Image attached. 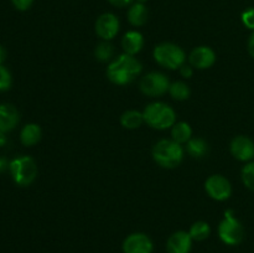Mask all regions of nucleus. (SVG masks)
Instances as JSON below:
<instances>
[{
	"label": "nucleus",
	"mask_w": 254,
	"mask_h": 253,
	"mask_svg": "<svg viewBox=\"0 0 254 253\" xmlns=\"http://www.w3.org/2000/svg\"><path fill=\"white\" fill-rule=\"evenodd\" d=\"M242 22L245 24L246 27L254 30V7H250V9L243 11Z\"/></svg>",
	"instance_id": "a878e982"
},
{
	"label": "nucleus",
	"mask_w": 254,
	"mask_h": 253,
	"mask_svg": "<svg viewBox=\"0 0 254 253\" xmlns=\"http://www.w3.org/2000/svg\"><path fill=\"white\" fill-rule=\"evenodd\" d=\"M143 123H145L143 112L135 111V109L124 112L121 117V124L126 129H138Z\"/></svg>",
	"instance_id": "6ab92c4d"
},
{
	"label": "nucleus",
	"mask_w": 254,
	"mask_h": 253,
	"mask_svg": "<svg viewBox=\"0 0 254 253\" xmlns=\"http://www.w3.org/2000/svg\"><path fill=\"white\" fill-rule=\"evenodd\" d=\"M189 233H190L192 240L205 241L206 238L210 236L211 227L207 222H205V221H197V222H195L191 226Z\"/></svg>",
	"instance_id": "412c9836"
},
{
	"label": "nucleus",
	"mask_w": 254,
	"mask_h": 253,
	"mask_svg": "<svg viewBox=\"0 0 254 253\" xmlns=\"http://www.w3.org/2000/svg\"><path fill=\"white\" fill-rule=\"evenodd\" d=\"M154 60L168 69H178L185 64L186 55L180 46L171 42H163L154 49Z\"/></svg>",
	"instance_id": "20e7f679"
},
{
	"label": "nucleus",
	"mask_w": 254,
	"mask_h": 253,
	"mask_svg": "<svg viewBox=\"0 0 254 253\" xmlns=\"http://www.w3.org/2000/svg\"><path fill=\"white\" fill-rule=\"evenodd\" d=\"M144 122L149 126L164 130L176 123V113L169 104L164 102H154L148 104L143 112Z\"/></svg>",
	"instance_id": "7ed1b4c3"
},
{
	"label": "nucleus",
	"mask_w": 254,
	"mask_h": 253,
	"mask_svg": "<svg viewBox=\"0 0 254 253\" xmlns=\"http://www.w3.org/2000/svg\"><path fill=\"white\" fill-rule=\"evenodd\" d=\"M242 180L243 184L247 186L250 190L254 191V161L248 163L242 169Z\"/></svg>",
	"instance_id": "b1692460"
},
{
	"label": "nucleus",
	"mask_w": 254,
	"mask_h": 253,
	"mask_svg": "<svg viewBox=\"0 0 254 253\" xmlns=\"http://www.w3.org/2000/svg\"><path fill=\"white\" fill-rule=\"evenodd\" d=\"M9 164L7 163V160L5 158H2V156H0V173H2V171L6 170L7 168H9Z\"/></svg>",
	"instance_id": "7c9ffc66"
},
{
	"label": "nucleus",
	"mask_w": 254,
	"mask_h": 253,
	"mask_svg": "<svg viewBox=\"0 0 254 253\" xmlns=\"http://www.w3.org/2000/svg\"><path fill=\"white\" fill-rule=\"evenodd\" d=\"M192 247V238L185 231H178L169 237L166 243L168 253H189Z\"/></svg>",
	"instance_id": "ddd939ff"
},
{
	"label": "nucleus",
	"mask_w": 254,
	"mask_h": 253,
	"mask_svg": "<svg viewBox=\"0 0 254 253\" xmlns=\"http://www.w3.org/2000/svg\"><path fill=\"white\" fill-rule=\"evenodd\" d=\"M169 93L176 101H186L190 97V88H189V86L186 83L178 81L170 84Z\"/></svg>",
	"instance_id": "4be33fe9"
},
{
	"label": "nucleus",
	"mask_w": 254,
	"mask_h": 253,
	"mask_svg": "<svg viewBox=\"0 0 254 253\" xmlns=\"http://www.w3.org/2000/svg\"><path fill=\"white\" fill-rule=\"evenodd\" d=\"M171 136H173V140H175L179 144L188 143L192 136V129H191L190 124L186 123V122H178L173 126Z\"/></svg>",
	"instance_id": "a211bd4d"
},
{
	"label": "nucleus",
	"mask_w": 254,
	"mask_h": 253,
	"mask_svg": "<svg viewBox=\"0 0 254 253\" xmlns=\"http://www.w3.org/2000/svg\"><path fill=\"white\" fill-rule=\"evenodd\" d=\"M144 46V37L138 31H128L122 40V47L124 52L131 56H135L138 52L141 51Z\"/></svg>",
	"instance_id": "2eb2a0df"
},
{
	"label": "nucleus",
	"mask_w": 254,
	"mask_h": 253,
	"mask_svg": "<svg viewBox=\"0 0 254 253\" xmlns=\"http://www.w3.org/2000/svg\"><path fill=\"white\" fill-rule=\"evenodd\" d=\"M119 31V20L112 12H104L97 19L96 32L104 41L114 39Z\"/></svg>",
	"instance_id": "1a4fd4ad"
},
{
	"label": "nucleus",
	"mask_w": 254,
	"mask_h": 253,
	"mask_svg": "<svg viewBox=\"0 0 254 253\" xmlns=\"http://www.w3.org/2000/svg\"><path fill=\"white\" fill-rule=\"evenodd\" d=\"M41 139V128L37 124L30 123L22 128L20 133V140L25 146H32Z\"/></svg>",
	"instance_id": "dca6fc26"
},
{
	"label": "nucleus",
	"mask_w": 254,
	"mask_h": 253,
	"mask_svg": "<svg viewBox=\"0 0 254 253\" xmlns=\"http://www.w3.org/2000/svg\"><path fill=\"white\" fill-rule=\"evenodd\" d=\"M11 2L17 10H20V11H25V10L31 7L34 0H11Z\"/></svg>",
	"instance_id": "bb28decb"
},
{
	"label": "nucleus",
	"mask_w": 254,
	"mask_h": 253,
	"mask_svg": "<svg viewBox=\"0 0 254 253\" xmlns=\"http://www.w3.org/2000/svg\"><path fill=\"white\" fill-rule=\"evenodd\" d=\"M108 1L111 2L112 5H114V6L123 7V6H127V5L131 4L134 0H108Z\"/></svg>",
	"instance_id": "c85d7f7f"
},
{
	"label": "nucleus",
	"mask_w": 254,
	"mask_h": 253,
	"mask_svg": "<svg viewBox=\"0 0 254 253\" xmlns=\"http://www.w3.org/2000/svg\"><path fill=\"white\" fill-rule=\"evenodd\" d=\"M218 235H220L221 241L228 246H236L242 242L245 230H243L242 223L235 217L231 210L225 212V217L218 226Z\"/></svg>",
	"instance_id": "423d86ee"
},
{
	"label": "nucleus",
	"mask_w": 254,
	"mask_h": 253,
	"mask_svg": "<svg viewBox=\"0 0 254 253\" xmlns=\"http://www.w3.org/2000/svg\"><path fill=\"white\" fill-rule=\"evenodd\" d=\"M186 150L192 158H202L207 154L208 144L202 138H191L186 143Z\"/></svg>",
	"instance_id": "aec40b11"
},
{
	"label": "nucleus",
	"mask_w": 254,
	"mask_h": 253,
	"mask_svg": "<svg viewBox=\"0 0 254 253\" xmlns=\"http://www.w3.org/2000/svg\"><path fill=\"white\" fill-rule=\"evenodd\" d=\"M231 153L237 160L250 161L254 158V143L252 139L238 135L231 143Z\"/></svg>",
	"instance_id": "9b49d317"
},
{
	"label": "nucleus",
	"mask_w": 254,
	"mask_h": 253,
	"mask_svg": "<svg viewBox=\"0 0 254 253\" xmlns=\"http://www.w3.org/2000/svg\"><path fill=\"white\" fill-rule=\"evenodd\" d=\"M4 60H5V50L4 47L0 46V64L4 62Z\"/></svg>",
	"instance_id": "473e14b6"
},
{
	"label": "nucleus",
	"mask_w": 254,
	"mask_h": 253,
	"mask_svg": "<svg viewBox=\"0 0 254 253\" xmlns=\"http://www.w3.org/2000/svg\"><path fill=\"white\" fill-rule=\"evenodd\" d=\"M148 9L141 2L131 5L128 11V20L133 26H143L148 21Z\"/></svg>",
	"instance_id": "f3484780"
},
{
	"label": "nucleus",
	"mask_w": 254,
	"mask_h": 253,
	"mask_svg": "<svg viewBox=\"0 0 254 253\" xmlns=\"http://www.w3.org/2000/svg\"><path fill=\"white\" fill-rule=\"evenodd\" d=\"M145 1H148V0H136V2H141V4H144Z\"/></svg>",
	"instance_id": "72a5a7b5"
},
{
	"label": "nucleus",
	"mask_w": 254,
	"mask_h": 253,
	"mask_svg": "<svg viewBox=\"0 0 254 253\" xmlns=\"http://www.w3.org/2000/svg\"><path fill=\"white\" fill-rule=\"evenodd\" d=\"M153 250V241L145 233H131L123 242L124 253H151Z\"/></svg>",
	"instance_id": "9d476101"
},
{
	"label": "nucleus",
	"mask_w": 254,
	"mask_h": 253,
	"mask_svg": "<svg viewBox=\"0 0 254 253\" xmlns=\"http://www.w3.org/2000/svg\"><path fill=\"white\" fill-rule=\"evenodd\" d=\"M6 144V136H5V133L0 131V146H4Z\"/></svg>",
	"instance_id": "2f4dec72"
},
{
	"label": "nucleus",
	"mask_w": 254,
	"mask_h": 253,
	"mask_svg": "<svg viewBox=\"0 0 254 253\" xmlns=\"http://www.w3.org/2000/svg\"><path fill=\"white\" fill-rule=\"evenodd\" d=\"M153 158L161 168L174 169L183 161L184 149L173 139H161L154 145Z\"/></svg>",
	"instance_id": "f03ea898"
},
{
	"label": "nucleus",
	"mask_w": 254,
	"mask_h": 253,
	"mask_svg": "<svg viewBox=\"0 0 254 253\" xmlns=\"http://www.w3.org/2000/svg\"><path fill=\"white\" fill-rule=\"evenodd\" d=\"M9 170L15 183L20 186H29L37 176V165L31 156H20L10 161Z\"/></svg>",
	"instance_id": "39448f33"
},
{
	"label": "nucleus",
	"mask_w": 254,
	"mask_h": 253,
	"mask_svg": "<svg viewBox=\"0 0 254 253\" xmlns=\"http://www.w3.org/2000/svg\"><path fill=\"white\" fill-rule=\"evenodd\" d=\"M205 190L211 198L216 201H225L232 193L230 181L222 175H211L205 183Z\"/></svg>",
	"instance_id": "6e6552de"
},
{
	"label": "nucleus",
	"mask_w": 254,
	"mask_h": 253,
	"mask_svg": "<svg viewBox=\"0 0 254 253\" xmlns=\"http://www.w3.org/2000/svg\"><path fill=\"white\" fill-rule=\"evenodd\" d=\"M189 61L192 67L198 69H206L213 66L216 62V54L211 47L198 46L190 54Z\"/></svg>",
	"instance_id": "f8f14e48"
},
{
	"label": "nucleus",
	"mask_w": 254,
	"mask_h": 253,
	"mask_svg": "<svg viewBox=\"0 0 254 253\" xmlns=\"http://www.w3.org/2000/svg\"><path fill=\"white\" fill-rule=\"evenodd\" d=\"M248 51H250L251 56L254 57V32L251 35L250 40H248Z\"/></svg>",
	"instance_id": "c756f323"
},
{
	"label": "nucleus",
	"mask_w": 254,
	"mask_h": 253,
	"mask_svg": "<svg viewBox=\"0 0 254 253\" xmlns=\"http://www.w3.org/2000/svg\"><path fill=\"white\" fill-rule=\"evenodd\" d=\"M139 87L145 96L159 97L169 92L170 82L168 77L161 72H150L140 79Z\"/></svg>",
	"instance_id": "0eeeda50"
},
{
	"label": "nucleus",
	"mask_w": 254,
	"mask_h": 253,
	"mask_svg": "<svg viewBox=\"0 0 254 253\" xmlns=\"http://www.w3.org/2000/svg\"><path fill=\"white\" fill-rule=\"evenodd\" d=\"M113 54H114L113 46L107 41L101 42V44L97 45L96 50H94V56H96V59L98 60V61H102V62L109 61V60L113 57Z\"/></svg>",
	"instance_id": "5701e85b"
},
{
	"label": "nucleus",
	"mask_w": 254,
	"mask_h": 253,
	"mask_svg": "<svg viewBox=\"0 0 254 253\" xmlns=\"http://www.w3.org/2000/svg\"><path fill=\"white\" fill-rule=\"evenodd\" d=\"M19 112L12 104H0V131L12 130L19 123Z\"/></svg>",
	"instance_id": "4468645a"
},
{
	"label": "nucleus",
	"mask_w": 254,
	"mask_h": 253,
	"mask_svg": "<svg viewBox=\"0 0 254 253\" xmlns=\"http://www.w3.org/2000/svg\"><path fill=\"white\" fill-rule=\"evenodd\" d=\"M11 87V74L0 64V91H7Z\"/></svg>",
	"instance_id": "393cba45"
},
{
	"label": "nucleus",
	"mask_w": 254,
	"mask_h": 253,
	"mask_svg": "<svg viewBox=\"0 0 254 253\" xmlns=\"http://www.w3.org/2000/svg\"><path fill=\"white\" fill-rule=\"evenodd\" d=\"M143 66L138 59L128 54H122L118 57L111 61L107 68V76L109 81L113 82L118 86H126V84L133 82L136 77L140 74Z\"/></svg>",
	"instance_id": "f257e3e1"
},
{
	"label": "nucleus",
	"mask_w": 254,
	"mask_h": 253,
	"mask_svg": "<svg viewBox=\"0 0 254 253\" xmlns=\"http://www.w3.org/2000/svg\"><path fill=\"white\" fill-rule=\"evenodd\" d=\"M180 73L181 76L185 77V78H190V77H192L193 74V69H192V66H189V64H184V66L180 67Z\"/></svg>",
	"instance_id": "cd10ccee"
}]
</instances>
